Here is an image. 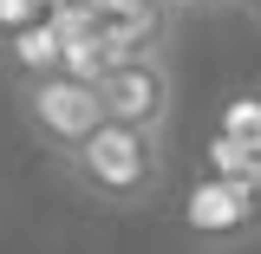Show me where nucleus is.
<instances>
[{
    "instance_id": "obj_10",
    "label": "nucleus",
    "mask_w": 261,
    "mask_h": 254,
    "mask_svg": "<svg viewBox=\"0 0 261 254\" xmlns=\"http://www.w3.org/2000/svg\"><path fill=\"white\" fill-rule=\"evenodd\" d=\"M242 7H248V13H255V20H261V0H242Z\"/></svg>"
},
{
    "instance_id": "obj_5",
    "label": "nucleus",
    "mask_w": 261,
    "mask_h": 254,
    "mask_svg": "<svg viewBox=\"0 0 261 254\" xmlns=\"http://www.w3.org/2000/svg\"><path fill=\"white\" fill-rule=\"evenodd\" d=\"M7 72H13V85H27V78H46V72H59L65 65V39L53 20H33V26L7 33Z\"/></svg>"
},
{
    "instance_id": "obj_6",
    "label": "nucleus",
    "mask_w": 261,
    "mask_h": 254,
    "mask_svg": "<svg viewBox=\"0 0 261 254\" xmlns=\"http://www.w3.org/2000/svg\"><path fill=\"white\" fill-rule=\"evenodd\" d=\"M216 130L235 137V144H248V150H261V92H235V98L222 104Z\"/></svg>"
},
{
    "instance_id": "obj_4",
    "label": "nucleus",
    "mask_w": 261,
    "mask_h": 254,
    "mask_svg": "<svg viewBox=\"0 0 261 254\" xmlns=\"http://www.w3.org/2000/svg\"><path fill=\"white\" fill-rule=\"evenodd\" d=\"M183 228L196 241H242L261 228V189L248 183H228V176H196L190 195H183Z\"/></svg>"
},
{
    "instance_id": "obj_1",
    "label": "nucleus",
    "mask_w": 261,
    "mask_h": 254,
    "mask_svg": "<svg viewBox=\"0 0 261 254\" xmlns=\"http://www.w3.org/2000/svg\"><path fill=\"white\" fill-rule=\"evenodd\" d=\"M59 170L72 176V189L85 202H98V209H150L157 189H163V137L105 118Z\"/></svg>"
},
{
    "instance_id": "obj_3",
    "label": "nucleus",
    "mask_w": 261,
    "mask_h": 254,
    "mask_svg": "<svg viewBox=\"0 0 261 254\" xmlns=\"http://www.w3.org/2000/svg\"><path fill=\"white\" fill-rule=\"evenodd\" d=\"M105 118L111 124H130V130H150V137H163L170 130V118H176V72H170V59H130V65H111L105 72Z\"/></svg>"
},
{
    "instance_id": "obj_2",
    "label": "nucleus",
    "mask_w": 261,
    "mask_h": 254,
    "mask_svg": "<svg viewBox=\"0 0 261 254\" xmlns=\"http://www.w3.org/2000/svg\"><path fill=\"white\" fill-rule=\"evenodd\" d=\"M20 124L33 130V144L46 157H72L98 124H105V92L72 78V72H46V78H27L20 85Z\"/></svg>"
},
{
    "instance_id": "obj_9",
    "label": "nucleus",
    "mask_w": 261,
    "mask_h": 254,
    "mask_svg": "<svg viewBox=\"0 0 261 254\" xmlns=\"http://www.w3.org/2000/svg\"><path fill=\"white\" fill-rule=\"evenodd\" d=\"M176 13H222V7H242V0H170Z\"/></svg>"
},
{
    "instance_id": "obj_7",
    "label": "nucleus",
    "mask_w": 261,
    "mask_h": 254,
    "mask_svg": "<svg viewBox=\"0 0 261 254\" xmlns=\"http://www.w3.org/2000/svg\"><path fill=\"white\" fill-rule=\"evenodd\" d=\"M59 72L85 78V85H105V72H111V46H105V33H92V39H72Z\"/></svg>"
},
{
    "instance_id": "obj_8",
    "label": "nucleus",
    "mask_w": 261,
    "mask_h": 254,
    "mask_svg": "<svg viewBox=\"0 0 261 254\" xmlns=\"http://www.w3.org/2000/svg\"><path fill=\"white\" fill-rule=\"evenodd\" d=\"M98 20H118V13H144V7H170V0H92Z\"/></svg>"
},
{
    "instance_id": "obj_11",
    "label": "nucleus",
    "mask_w": 261,
    "mask_h": 254,
    "mask_svg": "<svg viewBox=\"0 0 261 254\" xmlns=\"http://www.w3.org/2000/svg\"><path fill=\"white\" fill-rule=\"evenodd\" d=\"M46 7H59V0H46Z\"/></svg>"
}]
</instances>
